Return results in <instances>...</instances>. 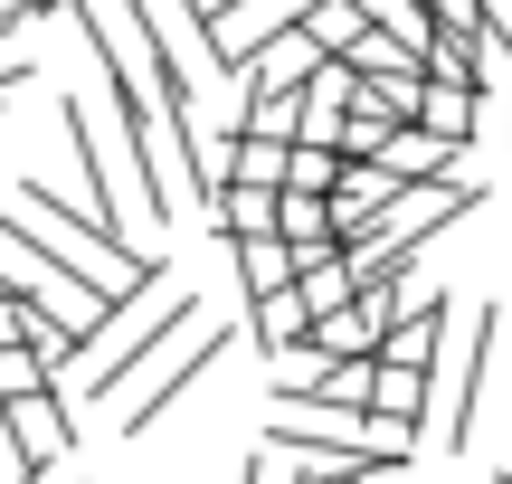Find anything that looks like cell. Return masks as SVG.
<instances>
[{
  "label": "cell",
  "instance_id": "obj_1",
  "mask_svg": "<svg viewBox=\"0 0 512 484\" xmlns=\"http://www.w3.org/2000/svg\"><path fill=\"white\" fill-rule=\"evenodd\" d=\"M494 304H475V323L456 314L446 333V371H437V447H465L475 437V390H484V352H494Z\"/></svg>",
  "mask_w": 512,
  "mask_h": 484
},
{
  "label": "cell",
  "instance_id": "obj_2",
  "mask_svg": "<svg viewBox=\"0 0 512 484\" xmlns=\"http://www.w3.org/2000/svg\"><path fill=\"white\" fill-rule=\"evenodd\" d=\"M219 352H228V323H209V333H190L171 361H152V380L133 390V409H124V437H152V428H162V418L181 409L190 390H200V371H209Z\"/></svg>",
  "mask_w": 512,
  "mask_h": 484
},
{
  "label": "cell",
  "instance_id": "obj_3",
  "mask_svg": "<svg viewBox=\"0 0 512 484\" xmlns=\"http://www.w3.org/2000/svg\"><path fill=\"white\" fill-rule=\"evenodd\" d=\"M304 10H313V0H219V10H209V38H219V57L247 76L256 57L275 48V38L304 29Z\"/></svg>",
  "mask_w": 512,
  "mask_h": 484
},
{
  "label": "cell",
  "instance_id": "obj_4",
  "mask_svg": "<svg viewBox=\"0 0 512 484\" xmlns=\"http://www.w3.org/2000/svg\"><path fill=\"white\" fill-rule=\"evenodd\" d=\"M209 219L228 228V247H247V238H285V190H247V181H228L219 200H209Z\"/></svg>",
  "mask_w": 512,
  "mask_h": 484
},
{
  "label": "cell",
  "instance_id": "obj_5",
  "mask_svg": "<svg viewBox=\"0 0 512 484\" xmlns=\"http://www.w3.org/2000/svg\"><path fill=\"white\" fill-rule=\"evenodd\" d=\"M418 133H437L446 152H465L484 133V95L475 86H437V76H427V114H418Z\"/></svg>",
  "mask_w": 512,
  "mask_h": 484
},
{
  "label": "cell",
  "instance_id": "obj_6",
  "mask_svg": "<svg viewBox=\"0 0 512 484\" xmlns=\"http://www.w3.org/2000/svg\"><path fill=\"white\" fill-rule=\"evenodd\" d=\"M294 38H304L313 57H351V48L370 38V10H361V0H313V10H304V29H294Z\"/></svg>",
  "mask_w": 512,
  "mask_h": 484
},
{
  "label": "cell",
  "instance_id": "obj_7",
  "mask_svg": "<svg viewBox=\"0 0 512 484\" xmlns=\"http://www.w3.org/2000/svg\"><path fill=\"white\" fill-rule=\"evenodd\" d=\"M294 171V143H266V133H238V181L247 190H285Z\"/></svg>",
  "mask_w": 512,
  "mask_h": 484
},
{
  "label": "cell",
  "instance_id": "obj_8",
  "mask_svg": "<svg viewBox=\"0 0 512 484\" xmlns=\"http://www.w3.org/2000/svg\"><path fill=\"white\" fill-rule=\"evenodd\" d=\"M342 152H323V143H294V171H285V190H313V200H332L342 190Z\"/></svg>",
  "mask_w": 512,
  "mask_h": 484
}]
</instances>
